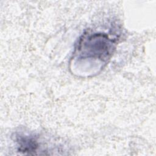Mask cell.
<instances>
[{
    "instance_id": "7a4b0ae2",
    "label": "cell",
    "mask_w": 156,
    "mask_h": 156,
    "mask_svg": "<svg viewBox=\"0 0 156 156\" xmlns=\"http://www.w3.org/2000/svg\"><path fill=\"white\" fill-rule=\"evenodd\" d=\"M16 141L18 151L24 153L35 152L38 147V143L35 137L26 135H17Z\"/></svg>"
},
{
    "instance_id": "6da1fadb",
    "label": "cell",
    "mask_w": 156,
    "mask_h": 156,
    "mask_svg": "<svg viewBox=\"0 0 156 156\" xmlns=\"http://www.w3.org/2000/svg\"><path fill=\"white\" fill-rule=\"evenodd\" d=\"M115 43L105 34L94 33L84 35L79 40L77 49L80 56L106 61L115 49Z\"/></svg>"
}]
</instances>
